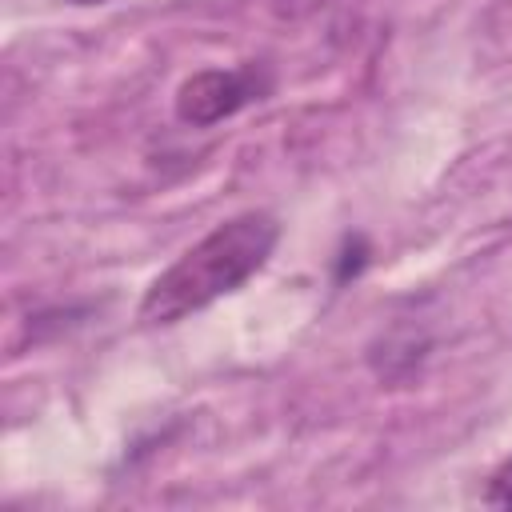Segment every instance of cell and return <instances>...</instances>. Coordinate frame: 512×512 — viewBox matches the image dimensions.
Instances as JSON below:
<instances>
[{
    "label": "cell",
    "instance_id": "6da1fadb",
    "mask_svg": "<svg viewBox=\"0 0 512 512\" xmlns=\"http://www.w3.org/2000/svg\"><path fill=\"white\" fill-rule=\"evenodd\" d=\"M280 224L268 212H240L184 248L144 292V324H180L244 288L276 252Z\"/></svg>",
    "mask_w": 512,
    "mask_h": 512
},
{
    "label": "cell",
    "instance_id": "7a4b0ae2",
    "mask_svg": "<svg viewBox=\"0 0 512 512\" xmlns=\"http://www.w3.org/2000/svg\"><path fill=\"white\" fill-rule=\"evenodd\" d=\"M272 88V76L264 64H240V68H200L176 88V116L192 128H212L240 108L264 100Z\"/></svg>",
    "mask_w": 512,
    "mask_h": 512
},
{
    "label": "cell",
    "instance_id": "3957f363",
    "mask_svg": "<svg viewBox=\"0 0 512 512\" xmlns=\"http://www.w3.org/2000/svg\"><path fill=\"white\" fill-rule=\"evenodd\" d=\"M484 504H492V508H512V460H504V464L488 476Z\"/></svg>",
    "mask_w": 512,
    "mask_h": 512
},
{
    "label": "cell",
    "instance_id": "277c9868",
    "mask_svg": "<svg viewBox=\"0 0 512 512\" xmlns=\"http://www.w3.org/2000/svg\"><path fill=\"white\" fill-rule=\"evenodd\" d=\"M332 0H268V8L280 16V20H300V16H312L316 8H324Z\"/></svg>",
    "mask_w": 512,
    "mask_h": 512
},
{
    "label": "cell",
    "instance_id": "5b68a950",
    "mask_svg": "<svg viewBox=\"0 0 512 512\" xmlns=\"http://www.w3.org/2000/svg\"><path fill=\"white\" fill-rule=\"evenodd\" d=\"M72 4H104V0H72Z\"/></svg>",
    "mask_w": 512,
    "mask_h": 512
}]
</instances>
